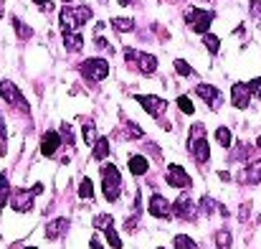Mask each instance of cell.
I'll use <instances>...</instances> for the list:
<instances>
[{"mask_svg":"<svg viewBox=\"0 0 261 249\" xmlns=\"http://www.w3.org/2000/svg\"><path fill=\"white\" fill-rule=\"evenodd\" d=\"M256 145H259V148H261V135H259V140H256Z\"/></svg>","mask_w":261,"mask_h":249,"instance_id":"ee69618b","label":"cell"},{"mask_svg":"<svg viewBox=\"0 0 261 249\" xmlns=\"http://www.w3.org/2000/svg\"><path fill=\"white\" fill-rule=\"evenodd\" d=\"M112 26H114V31H119V33L135 31V20H132V18H112Z\"/></svg>","mask_w":261,"mask_h":249,"instance_id":"d4e9b609","label":"cell"},{"mask_svg":"<svg viewBox=\"0 0 261 249\" xmlns=\"http://www.w3.org/2000/svg\"><path fill=\"white\" fill-rule=\"evenodd\" d=\"M119 135L127 138V140H137V138H145V130H142L137 122H127L124 130H119Z\"/></svg>","mask_w":261,"mask_h":249,"instance_id":"ffe728a7","label":"cell"},{"mask_svg":"<svg viewBox=\"0 0 261 249\" xmlns=\"http://www.w3.org/2000/svg\"><path fill=\"white\" fill-rule=\"evenodd\" d=\"M251 15L261 18V0H251Z\"/></svg>","mask_w":261,"mask_h":249,"instance_id":"ab89813d","label":"cell"},{"mask_svg":"<svg viewBox=\"0 0 261 249\" xmlns=\"http://www.w3.org/2000/svg\"><path fill=\"white\" fill-rule=\"evenodd\" d=\"M195 94H198L213 112L221 109V104H223V94H221V89L213 86V84H198V86H195Z\"/></svg>","mask_w":261,"mask_h":249,"instance_id":"9c48e42d","label":"cell"},{"mask_svg":"<svg viewBox=\"0 0 261 249\" xmlns=\"http://www.w3.org/2000/svg\"><path fill=\"white\" fill-rule=\"evenodd\" d=\"M188 150L193 155V161L198 166H205L211 161V148H208V135H205V125L195 122L190 127V135H188Z\"/></svg>","mask_w":261,"mask_h":249,"instance_id":"6da1fadb","label":"cell"},{"mask_svg":"<svg viewBox=\"0 0 261 249\" xmlns=\"http://www.w3.org/2000/svg\"><path fill=\"white\" fill-rule=\"evenodd\" d=\"M38 193H43V186H41V183H36L28 193H25V191H15L13 198H10V206H13L15 211H20V214H23V211H31V209H33V196H38Z\"/></svg>","mask_w":261,"mask_h":249,"instance_id":"ba28073f","label":"cell"},{"mask_svg":"<svg viewBox=\"0 0 261 249\" xmlns=\"http://www.w3.org/2000/svg\"><path fill=\"white\" fill-rule=\"evenodd\" d=\"M66 229H69V219H64V216H59V219H54V221H48L46 224V239L48 242H56V239H61L64 234H66Z\"/></svg>","mask_w":261,"mask_h":249,"instance_id":"2e32d148","label":"cell"},{"mask_svg":"<svg viewBox=\"0 0 261 249\" xmlns=\"http://www.w3.org/2000/svg\"><path fill=\"white\" fill-rule=\"evenodd\" d=\"M61 138L66 140V145H69V148L74 145V132H71V125H69V122H64V125H61Z\"/></svg>","mask_w":261,"mask_h":249,"instance_id":"d590c367","label":"cell"},{"mask_svg":"<svg viewBox=\"0 0 261 249\" xmlns=\"http://www.w3.org/2000/svg\"><path fill=\"white\" fill-rule=\"evenodd\" d=\"M135 102L142 104V109L150 115V117H163L168 112V102L155 97V94H135Z\"/></svg>","mask_w":261,"mask_h":249,"instance_id":"52a82bcc","label":"cell"},{"mask_svg":"<svg viewBox=\"0 0 261 249\" xmlns=\"http://www.w3.org/2000/svg\"><path fill=\"white\" fill-rule=\"evenodd\" d=\"M173 216L182 219V221H193V219L198 216V206H195V201H193L188 193H182L173 203Z\"/></svg>","mask_w":261,"mask_h":249,"instance_id":"30bf717a","label":"cell"},{"mask_svg":"<svg viewBox=\"0 0 261 249\" xmlns=\"http://www.w3.org/2000/svg\"><path fill=\"white\" fill-rule=\"evenodd\" d=\"M173 247L175 249H198V244H195V239H190L188 234H177L173 239Z\"/></svg>","mask_w":261,"mask_h":249,"instance_id":"f1b7e54d","label":"cell"},{"mask_svg":"<svg viewBox=\"0 0 261 249\" xmlns=\"http://www.w3.org/2000/svg\"><path fill=\"white\" fill-rule=\"evenodd\" d=\"M0 97H3L8 104H18L20 109H28V102H25L23 92H20L13 82H8V79H3V82H0Z\"/></svg>","mask_w":261,"mask_h":249,"instance_id":"7c38bea8","label":"cell"},{"mask_svg":"<svg viewBox=\"0 0 261 249\" xmlns=\"http://www.w3.org/2000/svg\"><path fill=\"white\" fill-rule=\"evenodd\" d=\"M82 135H84V140H87V145H94L99 138H96V125L91 122V120H87L84 122V127H82Z\"/></svg>","mask_w":261,"mask_h":249,"instance_id":"4316f807","label":"cell"},{"mask_svg":"<svg viewBox=\"0 0 261 249\" xmlns=\"http://www.w3.org/2000/svg\"><path fill=\"white\" fill-rule=\"evenodd\" d=\"M158 249H165V247H158Z\"/></svg>","mask_w":261,"mask_h":249,"instance_id":"7dc6e473","label":"cell"},{"mask_svg":"<svg viewBox=\"0 0 261 249\" xmlns=\"http://www.w3.org/2000/svg\"><path fill=\"white\" fill-rule=\"evenodd\" d=\"M216 140H218V143H221V148H226V150L233 145V135H231V130H228L226 125H221V127L216 130Z\"/></svg>","mask_w":261,"mask_h":249,"instance_id":"603a6c76","label":"cell"},{"mask_svg":"<svg viewBox=\"0 0 261 249\" xmlns=\"http://www.w3.org/2000/svg\"><path fill=\"white\" fill-rule=\"evenodd\" d=\"M198 209H200L203 214H208V216H211L216 209H221V203H216L211 196H203V198H200V203H198Z\"/></svg>","mask_w":261,"mask_h":249,"instance_id":"f546056e","label":"cell"},{"mask_svg":"<svg viewBox=\"0 0 261 249\" xmlns=\"http://www.w3.org/2000/svg\"><path fill=\"white\" fill-rule=\"evenodd\" d=\"M79 196H82V198H91V196H94V186H91L89 178H82V183H79Z\"/></svg>","mask_w":261,"mask_h":249,"instance_id":"e575fe53","label":"cell"},{"mask_svg":"<svg viewBox=\"0 0 261 249\" xmlns=\"http://www.w3.org/2000/svg\"><path fill=\"white\" fill-rule=\"evenodd\" d=\"M165 180H168V186H173V188H190L193 186V178L188 175V170L182 166H168V173H165Z\"/></svg>","mask_w":261,"mask_h":249,"instance_id":"4fadbf2b","label":"cell"},{"mask_svg":"<svg viewBox=\"0 0 261 249\" xmlns=\"http://www.w3.org/2000/svg\"><path fill=\"white\" fill-rule=\"evenodd\" d=\"M94 43H96V49H107V51H112V43H109L107 38H101V36H96Z\"/></svg>","mask_w":261,"mask_h":249,"instance_id":"8d00e7d4","label":"cell"},{"mask_svg":"<svg viewBox=\"0 0 261 249\" xmlns=\"http://www.w3.org/2000/svg\"><path fill=\"white\" fill-rule=\"evenodd\" d=\"M23 249H38V247H23Z\"/></svg>","mask_w":261,"mask_h":249,"instance_id":"f6af8a7d","label":"cell"},{"mask_svg":"<svg viewBox=\"0 0 261 249\" xmlns=\"http://www.w3.org/2000/svg\"><path fill=\"white\" fill-rule=\"evenodd\" d=\"M89 247H91V249H104V247H101V242H99V237H91Z\"/></svg>","mask_w":261,"mask_h":249,"instance_id":"60d3db41","label":"cell"},{"mask_svg":"<svg viewBox=\"0 0 261 249\" xmlns=\"http://www.w3.org/2000/svg\"><path fill=\"white\" fill-rule=\"evenodd\" d=\"M213 242H216V247L218 249H231L233 237H231V232H228V229H218V232H216V237H213Z\"/></svg>","mask_w":261,"mask_h":249,"instance_id":"cb8c5ba5","label":"cell"},{"mask_svg":"<svg viewBox=\"0 0 261 249\" xmlns=\"http://www.w3.org/2000/svg\"><path fill=\"white\" fill-rule=\"evenodd\" d=\"M13 26H15V33H18V38H20V41L33 38V28H31L28 23H23L20 18H15V15H13Z\"/></svg>","mask_w":261,"mask_h":249,"instance_id":"7402d4cb","label":"cell"},{"mask_svg":"<svg viewBox=\"0 0 261 249\" xmlns=\"http://www.w3.org/2000/svg\"><path fill=\"white\" fill-rule=\"evenodd\" d=\"M33 3H36L41 10H46V13H48V10H54V3H51V0H33Z\"/></svg>","mask_w":261,"mask_h":249,"instance_id":"f35d334b","label":"cell"},{"mask_svg":"<svg viewBox=\"0 0 261 249\" xmlns=\"http://www.w3.org/2000/svg\"><path fill=\"white\" fill-rule=\"evenodd\" d=\"M185 20H188V26H190V31H195V33H200V36H205V33H211V23L216 20V13L213 10H205V8H185Z\"/></svg>","mask_w":261,"mask_h":249,"instance_id":"3957f363","label":"cell"},{"mask_svg":"<svg viewBox=\"0 0 261 249\" xmlns=\"http://www.w3.org/2000/svg\"><path fill=\"white\" fill-rule=\"evenodd\" d=\"M147 214L155 216V219H170V216H173V203H170L165 196L152 193V198H150V203H147Z\"/></svg>","mask_w":261,"mask_h":249,"instance_id":"8fae6325","label":"cell"},{"mask_svg":"<svg viewBox=\"0 0 261 249\" xmlns=\"http://www.w3.org/2000/svg\"><path fill=\"white\" fill-rule=\"evenodd\" d=\"M124 61H129V64H135L142 74H147V77H152L155 72H158V59L152 56V54H142V51H135V49H124Z\"/></svg>","mask_w":261,"mask_h":249,"instance_id":"8992f818","label":"cell"},{"mask_svg":"<svg viewBox=\"0 0 261 249\" xmlns=\"http://www.w3.org/2000/svg\"><path fill=\"white\" fill-rule=\"evenodd\" d=\"M109 150H112V148H109V140H107V138H99V140L94 143V153H91V158H94V161H104V158L109 155Z\"/></svg>","mask_w":261,"mask_h":249,"instance_id":"44dd1931","label":"cell"},{"mask_svg":"<svg viewBox=\"0 0 261 249\" xmlns=\"http://www.w3.org/2000/svg\"><path fill=\"white\" fill-rule=\"evenodd\" d=\"M79 69H82L84 79H89V82H101V79L109 77V61L107 59H99V56H91L87 61H82Z\"/></svg>","mask_w":261,"mask_h":249,"instance_id":"5b68a950","label":"cell"},{"mask_svg":"<svg viewBox=\"0 0 261 249\" xmlns=\"http://www.w3.org/2000/svg\"><path fill=\"white\" fill-rule=\"evenodd\" d=\"M129 3H132V0H119V5H129Z\"/></svg>","mask_w":261,"mask_h":249,"instance_id":"b9f144b4","label":"cell"},{"mask_svg":"<svg viewBox=\"0 0 261 249\" xmlns=\"http://www.w3.org/2000/svg\"><path fill=\"white\" fill-rule=\"evenodd\" d=\"M175 72H177L180 77H195L193 66H190L188 61H182V59H175Z\"/></svg>","mask_w":261,"mask_h":249,"instance_id":"1f68e13d","label":"cell"},{"mask_svg":"<svg viewBox=\"0 0 261 249\" xmlns=\"http://www.w3.org/2000/svg\"><path fill=\"white\" fill-rule=\"evenodd\" d=\"M94 227H96L99 232H104V229L114 227V219H112V214H99V216H94Z\"/></svg>","mask_w":261,"mask_h":249,"instance_id":"4dcf8cb0","label":"cell"},{"mask_svg":"<svg viewBox=\"0 0 261 249\" xmlns=\"http://www.w3.org/2000/svg\"><path fill=\"white\" fill-rule=\"evenodd\" d=\"M104 234H107V242H109V247H112V249H122V239H119V234L114 232V227L104 229Z\"/></svg>","mask_w":261,"mask_h":249,"instance_id":"d6a6232c","label":"cell"},{"mask_svg":"<svg viewBox=\"0 0 261 249\" xmlns=\"http://www.w3.org/2000/svg\"><path fill=\"white\" fill-rule=\"evenodd\" d=\"M241 180H244V183H249V186H256V183H261V161L249 163V166H246V170H244V175H241Z\"/></svg>","mask_w":261,"mask_h":249,"instance_id":"e0dca14e","label":"cell"},{"mask_svg":"<svg viewBox=\"0 0 261 249\" xmlns=\"http://www.w3.org/2000/svg\"><path fill=\"white\" fill-rule=\"evenodd\" d=\"M3 15H5V10H3V8H0V18H3Z\"/></svg>","mask_w":261,"mask_h":249,"instance_id":"7bdbcfd3","label":"cell"},{"mask_svg":"<svg viewBox=\"0 0 261 249\" xmlns=\"http://www.w3.org/2000/svg\"><path fill=\"white\" fill-rule=\"evenodd\" d=\"M91 8L89 5H76V8H64L59 13V23H61V31L64 33H74L79 31L87 20H91Z\"/></svg>","mask_w":261,"mask_h":249,"instance_id":"7a4b0ae2","label":"cell"},{"mask_svg":"<svg viewBox=\"0 0 261 249\" xmlns=\"http://www.w3.org/2000/svg\"><path fill=\"white\" fill-rule=\"evenodd\" d=\"M177 107H180V112H185V115H193L195 112V107H193V99L190 97H177Z\"/></svg>","mask_w":261,"mask_h":249,"instance_id":"836d02e7","label":"cell"},{"mask_svg":"<svg viewBox=\"0 0 261 249\" xmlns=\"http://www.w3.org/2000/svg\"><path fill=\"white\" fill-rule=\"evenodd\" d=\"M10 198V180H8V173H0V206H5Z\"/></svg>","mask_w":261,"mask_h":249,"instance_id":"83f0119b","label":"cell"},{"mask_svg":"<svg viewBox=\"0 0 261 249\" xmlns=\"http://www.w3.org/2000/svg\"><path fill=\"white\" fill-rule=\"evenodd\" d=\"M249 86H251V92H254V94L261 99V77H256L254 82H249Z\"/></svg>","mask_w":261,"mask_h":249,"instance_id":"74e56055","label":"cell"},{"mask_svg":"<svg viewBox=\"0 0 261 249\" xmlns=\"http://www.w3.org/2000/svg\"><path fill=\"white\" fill-rule=\"evenodd\" d=\"M61 132H54V130H46L43 135H41V153L46 155V158H54L56 155V150L61 148Z\"/></svg>","mask_w":261,"mask_h":249,"instance_id":"9a60e30c","label":"cell"},{"mask_svg":"<svg viewBox=\"0 0 261 249\" xmlns=\"http://www.w3.org/2000/svg\"><path fill=\"white\" fill-rule=\"evenodd\" d=\"M101 191L107 201H117L122 193V173L117 170V166L104 163L101 166Z\"/></svg>","mask_w":261,"mask_h":249,"instance_id":"277c9868","label":"cell"},{"mask_svg":"<svg viewBox=\"0 0 261 249\" xmlns=\"http://www.w3.org/2000/svg\"><path fill=\"white\" fill-rule=\"evenodd\" d=\"M64 46L71 51V54H76V51H82V46H84V36H82V31H74V33H64Z\"/></svg>","mask_w":261,"mask_h":249,"instance_id":"d6986e66","label":"cell"},{"mask_svg":"<svg viewBox=\"0 0 261 249\" xmlns=\"http://www.w3.org/2000/svg\"><path fill=\"white\" fill-rule=\"evenodd\" d=\"M64 3H74V0H64Z\"/></svg>","mask_w":261,"mask_h":249,"instance_id":"bcb514c9","label":"cell"},{"mask_svg":"<svg viewBox=\"0 0 261 249\" xmlns=\"http://www.w3.org/2000/svg\"><path fill=\"white\" fill-rule=\"evenodd\" d=\"M127 166H129V173H132V175H145V173L150 170V161H147L145 155H132Z\"/></svg>","mask_w":261,"mask_h":249,"instance_id":"ac0fdd59","label":"cell"},{"mask_svg":"<svg viewBox=\"0 0 261 249\" xmlns=\"http://www.w3.org/2000/svg\"><path fill=\"white\" fill-rule=\"evenodd\" d=\"M251 97H254V92H251L249 84L236 82L233 86H231V104H233L236 109H246L249 102H251Z\"/></svg>","mask_w":261,"mask_h":249,"instance_id":"5bb4252c","label":"cell"},{"mask_svg":"<svg viewBox=\"0 0 261 249\" xmlns=\"http://www.w3.org/2000/svg\"><path fill=\"white\" fill-rule=\"evenodd\" d=\"M203 46L208 49L211 56H216V54L221 51V41H218V36H213V33H205V36H203Z\"/></svg>","mask_w":261,"mask_h":249,"instance_id":"484cf974","label":"cell"}]
</instances>
